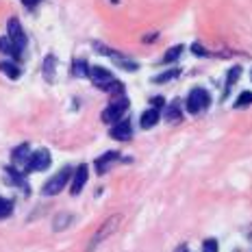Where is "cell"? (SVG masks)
<instances>
[{
	"label": "cell",
	"mask_w": 252,
	"mask_h": 252,
	"mask_svg": "<svg viewBox=\"0 0 252 252\" xmlns=\"http://www.w3.org/2000/svg\"><path fill=\"white\" fill-rule=\"evenodd\" d=\"M202 252H218V241H215V239H207L202 244Z\"/></svg>",
	"instance_id": "27"
},
{
	"label": "cell",
	"mask_w": 252,
	"mask_h": 252,
	"mask_svg": "<svg viewBox=\"0 0 252 252\" xmlns=\"http://www.w3.org/2000/svg\"><path fill=\"white\" fill-rule=\"evenodd\" d=\"M50 161H52L50 152L46 150V148H39L37 152H33V155H31L29 170H33V172H44V170H48V167H50Z\"/></svg>",
	"instance_id": "5"
},
{
	"label": "cell",
	"mask_w": 252,
	"mask_h": 252,
	"mask_svg": "<svg viewBox=\"0 0 252 252\" xmlns=\"http://www.w3.org/2000/svg\"><path fill=\"white\" fill-rule=\"evenodd\" d=\"M72 178V167L70 165H65L63 170L59 172V174H55L50 178L48 183L44 185V196H57V193L61 191L63 187H65V183Z\"/></svg>",
	"instance_id": "1"
},
{
	"label": "cell",
	"mask_w": 252,
	"mask_h": 252,
	"mask_svg": "<svg viewBox=\"0 0 252 252\" xmlns=\"http://www.w3.org/2000/svg\"><path fill=\"white\" fill-rule=\"evenodd\" d=\"M118 224H120V215H113L111 220H107V222L102 224L100 228H98V233H96V237H94V244L89 246V250H94V246L98 244V241H102L104 237H107V235H111L115 228H118Z\"/></svg>",
	"instance_id": "9"
},
{
	"label": "cell",
	"mask_w": 252,
	"mask_h": 252,
	"mask_svg": "<svg viewBox=\"0 0 252 252\" xmlns=\"http://www.w3.org/2000/svg\"><path fill=\"white\" fill-rule=\"evenodd\" d=\"M152 104H155V109H157V107H163L165 102H163V98H155V100H152Z\"/></svg>",
	"instance_id": "30"
},
{
	"label": "cell",
	"mask_w": 252,
	"mask_h": 252,
	"mask_svg": "<svg viewBox=\"0 0 252 252\" xmlns=\"http://www.w3.org/2000/svg\"><path fill=\"white\" fill-rule=\"evenodd\" d=\"M7 37L11 39V44H13L20 52L24 50V46H26V35H24V31H22V24H20L15 18L9 20V35H7Z\"/></svg>",
	"instance_id": "6"
},
{
	"label": "cell",
	"mask_w": 252,
	"mask_h": 252,
	"mask_svg": "<svg viewBox=\"0 0 252 252\" xmlns=\"http://www.w3.org/2000/svg\"><path fill=\"white\" fill-rule=\"evenodd\" d=\"M246 104H252V94L250 92H244L237 98V102H235V109H241V107H246Z\"/></svg>",
	"instance_id": "26"
},
{
	"label": "cell",
	"mask_w": 252,
	"mask_h": 252,
	"mask_svg": "<svg viewBox=\"0 0 252 252\" xmlns=\"http://www.w3.org/2000/svg\"><path fill=\"white\" fill-rule=\"evenodd\" d=\"M0 70H2L4 74L9 76V78H18V76H20V70L13 65V63H7V61H4V63H0Z\"/></svg>",
	"instance_id": "22"
},
{
	"label": "cell",
	"mask_w": 252,
	"mask_h": 252,
	"mask_svg": "<svg viewBox=\"0 0 252 252\" xmlns=\"http://www.w3.org/2000/svg\"><path fill=\"white\" fill-rule=\"evenodd\" d=\"M87 174H89V170H87L85 163L78 165L74 170V174H72V183H70L72 196H78V193L83 191V187H85V183H87Z\"/></svg>",
	"instance_id": "7"
},
{
	"label": "cell",
	"mask_w": 252,
	"mask_h": 252,
	"mask_svg": "<svg viewBox=\"0 0 252 252\" xmlns=\"http://www.w3.org/2000/svg\"><path fill=\"white\" fill-rule=\"evenodd\" d=\"M11 211H13L11 200H4V198H0V220H2V218H9V215H11Z\"/></svg>",
	"instance_id": "23"
},
{
	"label": "cell",
	"mask_w": 252,
	"mask_h": 252,
	"mask_svg": "<svg viewBox=\"0 0 252 252\" xmlns=\"http://www.w3.org/2000/svg\"><path fill=\"white\" fill-rule=\"evenodd\" d=\"M165 120L167 122H178V120H181V102L178 100H174L165 109Z\"/></svg>",
	"instance_id": "17"
},
{
	"label": "cell",
	"mask_w": 252,
	"mask_h": 252,
	"mask_svg": "<svg viewBox=\"0 0 252 252\" xmlns=\"http://www.w3.org/2000/svg\"><path fill=\"white\" fill-rule=\"evenodd\" d=\"M209 102H211L209 92L207 89H202V87H198V89H193V92L189 94L187 109H189V113H200V111H204V109L209 107Z\"/></svg>",
	"instance_id": "2"
},
{
	"label": "cell",
	"mask_w": 252,
	"mask_h": 252,
	"mask_svg": "<svg viewBox=\"0 0 252 252\" xmlns=\"http://www.w3.org/2000/svg\"><path fill=\"white\" fill-rule=\"evenodd\" d=\"M104 92H107V94H122V92H124V85H122L120 81H115V78H113V81L109 83L107 87H104Z\"/></svg>",
	"instance_id": "25"
},
{
	"label": "cell",
	"mask_w": 252,
	"mask_h": 252,
	"mask_svg": "<svg viewBox=\"0 0 252 252\" xmlns=\"http://www.w3.org/2000/svg\"><path fill=\"white\" fill-rule=\"evenodd\" d=\"M96 48L100 50V52H104L107 57H111V61L115 63V65L122 67V70H128V72L137 70V63L130 61L126 55H122V52H118V50H113V48H107V46H102V44H96Z\"/></svg>",
	"instance_id": "4"
},
{
	"label": "cell",
	"mask_w": 252,
	"mask_h": 252,
	"mask_svg": "<svg viewBox=\"0 0 252 252\" xmlns=\"http://www.w3.org/2000/svg\"><path fill=\"white\" fill-rule=\"evenodd\" d=\"M4 174L11 176V178H9V183H13V185H18V187H24V176H22V172H18L15 167H7V170H4Z\"/></svg>",
	"instance_id": "18"
},
{
	"label": "cell",
	"mask_w": 252,
	"mask_h": 252,
	"mask_svg": "<svg viewBox=\"0 0 252 252\" xmlns=\"http://www.w3.org/2000/svg\"><path fill=\"white\" fill-rule=\"evenodd\" d=\"M0 52H4V55L13 57L15 61L20 59V50H18V48H15V46L11 44V39H9V37H2V39H0Z\"/></svg>",
	"instance_id": "15"
},
{
	"label": "cell",
	"mask_w": 252,
	"mask_h": 252,
	"mask_svg": "<svg viewBox=\"0 0 252 252\" xmlns=\"http://www.w3.org/2000/svg\"><path fill=\"white\" fill-rule=\"evenodd\" d=\"M70 224H72V215L63 211V213H57L55 222H52V228H55V230H65Z\"/></svg>",
	"instance_id": "16"
},
{
	"label": "cell",
	"mask_w": 252,
	"mask_h": 252,
	"mask_svg": "<svg viewBox=\"0 0 252 252\" xmlns=\"http://www.w3.org/2000/svg\"><path fill=\"white\" fill-rule=\"evenodd\" d=\"M87 76L92 78V81L96 83V85L100 87V89H104V87L109 85V83L113 81V76L109 74L104 67H100V65H92V67H89V74H87Z\"/></svg>",
	"instance_id": "8"
},
{
	"label": "cell",
	"mask_w": 252,
	"mask_h": 252,
	"mask_svg": "<svg viewBox=\"0 0 252 252\" xmlns=\"http://www.w3.org/2000/svg\"><path fill=\"white\" fill-rule=\"evenodd\" d=\"M55 74H57V57L48 55L44 59V76H46V81L52 83L55 81Z\"/></svg>",
	"instance_id": "14"
},
{
	"label": "cell",
	"mask_w": 252,
	"mask_h": 252,
	"mask_svg": "<svg viewBox=\"0 0 252 252\" xmlns=\"http://www.w3.org/2000/svg\"><path fill=\"white\" fill-rule=\"evenodd\" d=\"M178 74H181V70H167V72H163L161 76H157L155 83H167V81H172V78H176Z\"/></svg>",
	"instance_id": "24"
},
{
	"label": "cell",
	"mask_w": 252,
	"mask_h": 252,
	"mask_svg": "<svg viewBox=\"0 0 252 252\" xmlns=\"http://www.w3.org/2000/svg\"><path fill=\"white\" fill-rule=\"evenodd\" d=\"M159 118H161V111H159V109L150 107V109H146V111L141 113L139 122H141V126H144V128H152V126L159 122Z\"/></svg>",
	"instance_id": "12"
},
{
	"label": "cell",
	"mask_w": 252,
	"mask_h": 252,
	"mask_svg": "<svg viewBox=\"0 0 252 252\" xmlns=\"http://www.w3.org/2000/svg\"><path fill=\"white\" fill-rule=\"evenodd\" d=\"M109 133H111V137L118 139V141H126V139L133 137V128H130L128 120H126V122H124V120H120L118 124L111 126V130H109Z\"/></svg>",
	"instance_id": "10"
},
{
	"label": "cell",
	"mask_w": 252,
	"mask_h": 252,
	"mask_svg": "<svg viewBox=\"0 0 252 252\" xmlns=\"http://www.w3.org/2000/svg\"><path fill=\"white\" fill-rule=\"evenodd\" d=\"M126 109H128V100H126V98H120V100L111 102V104H109V107L102 111V122H107V124H118L120 120L124 118Z\"/></svg>",
	"instance_id": "3"
},
{
	"label": "cell",
	"mask_w": 252,
	"mask_h": 252,
	"mask_svg": "<svg viewBox=\"0 0 252 252\" xmlns=\"http://www.w3.org/2000/svg\"><path fill=\"white\" fill-rule=\"evenodd\" d=\"M191 50H193V52H196V55H202V57H204V55H207V50H204V48H202V46H200V44H193V48H191Z\"/></svg>",
	"instance_id": "28"
},
{
	"label": "cell",
	"mask_w": 252,
	"mask_h": 252,
	"mask_svg": "<svg viewBox=\"0 0 252 252\" xmlns=\"http://www.w3.org/2000/svg\"><path fill=\"white\" fill-rule=\"evenodd\" d=\"M37 2H39V0H22V4H26V7H29V9H33Z\"/></svg>",
	"instance_id": "29"
},
{
	"label": "cell",
	"mask_w": 252,
	"mask_h": 252,
	"mask_svg": "<svg viewBox=\"0 0 252 252\" xmlns=\"http://www.w3.org/2000/svg\"><path fill=\"white\" fill-rule=\"evenodd\" d=\"M11 161L15 167H26L29 170V161H31V150H29V144H22L13 150L11 155Z\"/></svg>",
	"instance_id": "11"
},
{
	"label": "cell",
	"mask_w": 252,
	"mask_h": 252,
	"mask_svg": "<svg viewBox=\"0 0 252 252\" xmlns=\"http://www.w3.org/2000/svg\"><path fill=\"white\" fill-rule=\"evenodd\" d=\"M241 76V67L239 65H235L233 70L228 72V78H226V92H230V87L235 85V83H237V78Z\"/></svg>",
	"instance_id": "21"
},
{
	"label": "cell",
	"mask_w": 252,
	"mask_h": 252,
	"mask_svg": "<svg viewBox=\"0 0 252 252\" xmlns=\"http://www.w3.org/2000/svg\"><path fill=\"white\" fill-rule=\"evenodd\" d=\"M181 52H183V46H181V44H178V46H172V48H167V52L163 55V63L176 61L178 57H181Z\"/></svg>",
	"instance_id": "19"
},
{
	"label": "cell",
	"mask_w": 252,
	"mask_h": 252,
	"mask_svg": "<svg viewBox=\"0 0 252 252\" xmlns=\"http://www.w3.org/2000/svg\"><path fill=\"white\" fill-rule=\"evenodd\" d=\"M115 159H120V152H115V150L107 152V155H102L100 159H96V172H98V174H104V172H107V167L113 165Z\"/></svg>",
	"instance_id": "13"
},
{
	"label": "cell",
	"mask_w": 252,
	"mask_h": 252,
	"mask_svg": "<svg viewBox=\"0 0 252 252\" xmlns=\"http://www.w3.org/2000/svg\"><path fill=\"white\" fill-rule=\"evenodd\" d=\"M72 74L74 76H87L89 74V67L85 61H74L72 63Z\"/></svg>",
	"instance_id": "20"
}]
</instances>
